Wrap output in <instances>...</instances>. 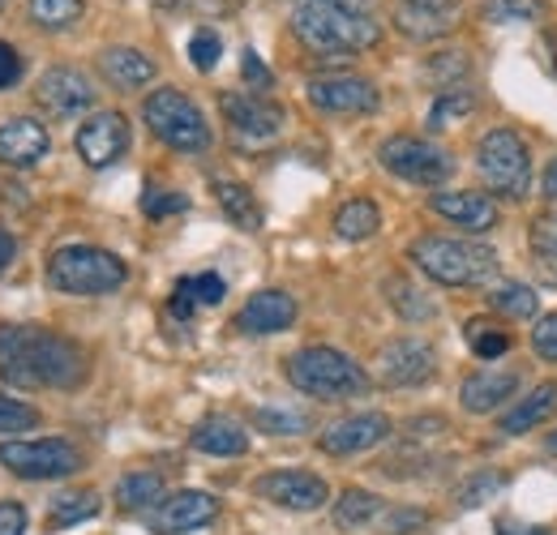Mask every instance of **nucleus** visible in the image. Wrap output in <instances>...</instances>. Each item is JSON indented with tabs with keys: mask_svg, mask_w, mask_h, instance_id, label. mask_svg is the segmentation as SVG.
<instances>
[{
	"mask_svg": "<svg viewBox=\"0 0 557 535\" xmlns=\"http://www.w3.org/2000/svg\"><path fill=\"white\" fill-rule=\"evenodd\" d=\"M0 377L22 390H73L86 377V351L44 326H0Z\"/></svg>",
	"mask_w": 557,
	"mask_h": 535,
	"instance_id": "f257e3e1",
	"label": "nucleus"
},
{
	"mask_svg": "<svg viewBox=\"0 0 557 535\" xmlns=\"http://www.w3.org/2000/svg\"><path fill=\"white\" fill-rule=\"evenodd\" d=\"M292 30L318 57L364 52L382 39V26L373 22V13H351V9H335V4H300L292 13Z\"/></svg>",
	"mask_w": 557,
	"mask_h": 535,
	"instance_id": "f03ea898",
	"label": "nucleus"
},
{
	"mask_svg": "<svg viewBox=\"0 0 557 535\" xmlns=\"http://www.w3.org/2000/svg\"><path fill=\"white\" fill-rule=\"evenodd\" d=\"M408 258L420 274H429L442 287H476L497 274V253L476 240H450V236H420L412 240Z\"/></svg>",
	"mask_w": 557,
	"mask_h": 535,
	"instance_id": "7ed1b4c3",
	"label": "nucleus"
},
{
	"mask_svg": "<svg viewBox=\"0 0 557 535\" xmlns=\"http://www.w3.org/2000/svg\"><path fill=\"white\" fill-rule=\"evenodd\" d=\"M287 382L300 390V395H313V399H356L369 390V373L344 356L335 347H300L296 356H287Z\"/></svg>",
	"mask_w": 557,
	"mask_h": 535,
	"instance_id": "20e7f679",
	"label": "nucleus"
},
{
	"mask_svg": "<svg viewBox=\"0 0 557 535\" xmlns=\"http://www.w3.org/2000/svg\"><path fill=\"white\" fill-rule=\"evenodd\" d=\"M129 266L99 245H65L48 258V287L65 296H108L125 287Z\"/></svg>",
	"mask_w": 557,
	"mask_h": 535,
	"instance_id": "39448f33",
	"label": "nucleus"
},
{
	"mask_svg": "<svg viewBox=\"0 0 557 535\" xmlns=\"http://www.w3.org/2000/svg\"><path fill=\"white\" fill-rule=\"evenodd\" d=\"M141 116H146L150 134L159 137L163 146L181 150V154H202V150H210V125L207 116H202V108L189 95H181L176 86L154 90L141 103Z\"/></svg>",
	"mask_w": 557,
	"mask_h": 535,
	"instance_id": "423d86ee",
	"label": "nucleus"
},
{
	"mask_svg": "<svg viewBox=\"0 0 557 535\" xmlns=\"http://www.w3.org/2000/svg\"><path fill=\"white\" fill-rule=\"evenodd\" d=\"M476 167L485 185L502 198H528L532 185V154L515 129H493L476 146Z\"/></svg>",
	"mask_w": 557,
	"mask_h": 535,
	"instance_id": "0eeeda50",
	"label": "nucleus"
},
{
	"mask_svg": "<svg viewBox=\"0 0 557 535\" xmlns=\"http://www.w3.org/2000/svg\"><path fill=\"white\" fill-rule=\"evenodd\" d=\"M377 163L391 172V176H399V181H408V185H424V189H437L442 181H450V172H455V159H450V150H442V146H433V141H424V137H386L382 146H377Z\"/></svg>",
	"mask_w": 557,
	"mask_h": 535,
	"instance_id": "6e6552de",
	"label": "nucleus"
},
{
	"mask_svg": "<svg viewBox=\"0 0 557 535\" xmlns=\"http://www.w3.org/2000/svg\"><path fill=\"white\" fill-rule=\"evenodd\" d=\"M0 463L22 475V480H65L82 471V450L65 437H44V441H4Z\"/></svg>",
	"mask_w": 557,
	"mask_h": 535,
	"instance_id": "1a4fd4ad",
	"label": "nucleus"
},
{
	"mask_svg": "<svg viewBox=\"0 0 557 535\" xmlns=\"http://www.w3.org/2000/svg\"><path fill=\"white\" fill-rule=\"evenodd\" d=\"M219 108H223V121L232 125V134L245 137V141H271L287 125V112L275 99L253 95V90H232L219 99Z\"/></svg>",
	"mask_w": 557,
	"mask_h": 535,
	"instance_id": "9d476101",
	"label": "nucleus"
},
{
	"mask_svg": "<svg viewBox=\"0 0 557 535\" xmlns=\"http://www.w3.org/2000/svg\"><path fill=\"white\" fill-rule=\"evenodd\" d=\"M73 150H77V159H82L86 167H95V172L121 163L125 150H129V121H125L121 112H95V116L77 129Z\"/></svg>",
	"mask_w": 557,
	"mask_h": 535,
	"instance_id": "9b49d317",
	"label": "nucleus"
},
{
	"mask_svg": "<svg viewBox=\"0 0 557 535\" xmlns=\"http://www.w3.org/2000/svg\"><path fill=\"white\" fill-rule=\"evenodd\" d=\"M437 369V351L424 343V338H395L382 347L377 356V377L395 390H408V386H424Z\"/></svg>",
	"mask_w": 557,
	"mask_h": 535,
	"instance_id": "f8f14e48",
	"label": "nucleus"
},
{
	"mask_svg": "<svg viewBox=\"0 0 557 535\" xmlns=\"http://www.w3.org/2000/svg\"><path fill=\"white\" fill-rule=\"evenodd\" d=\"M35 99H39V108H44L48 116L70 121V116H82V112L95 103V86H90V77H86L82 69L57 65L39 77Z\"/></svg>",
	"mask_w": 557,
	"mask_h": 535,
	"instance_id": "ddd939ff",
	"label": "nucleus"
},
{
	"mask_svg": "<svg viewBox=\"0 0 557 535\" xmlns=\"http://www.w3.org/2000/svg\"><path fill=\"white\" fill-rule=\"evenodd\" d=\"M309 103L318 112H335V116H360L377 108V86L369 77L356 73H335V77H313L309 82Z\"/></svg>",
	"mask_w": 557,
	"mask_h": 535,
	"instance_id": "4468645a",
	"label": "nucleus"
},
{
	"mask_svg": "<svg viewBox=\"0 0 557 535\" xmlns=\"http://www.w3.org/2000/svg\"><path fill=\"white\" fill-rule=\"evenodd\" d=\"M253 493L267 497V501H275V506H283V510H300V514L322 510V506L331 501L326 480L313 475V471H271V475H262V480L253 484Z\"/></svg>",
	"mask_w": 557,
	"mask_h": 535,
	"instance_id": "2eb2a0df",
	"label": "nucleus"
},
{
	"mask_svg": "<svg viewBox=\"0 0 557 535\" xmlns=\"http://www.w3.org/2000/svg\"><path fill=\"white\" fill-rule=\"evenodd\" d=\"M391 433H395L391 415H382V411H360V415H348V420H339V424H331V428L322 433V450L335 455V459H344V455H364V450L382 446Z\"/></svg>",
	"mask_w": 557,
	"mask_h": 535,
	"instance_id": "dca6fc26",
	"label": "nucleus"
},
{
	"mask_svg": "<svg viewBox=\"0 0 557 535\" xmlns=\"http://www.w3.org/2000/svg\"><path fill=\"white\" fill-rule=\"evenodd\" d=\"M219 519V501L210 493L198 488H185L176 497H163L159 510L150 514V527L159 535H176V532H194V527H207Z\"/></svg>",
	"mask_w": 557,
	"mask_h": 535,
	"instance_id": "f3484780",
	"label": "nucleus"
},
{
	"mask_svg": "<svg viewBox=\"0 0 557 535\" xmlns=\"http://www.w3.org/2000/svg\"><path fill=\"white\" fill-rule=\"evenodd\" d=\"M296 322V300L287 291H258L245 300V309L236 313V331L240 335H283Z\"/></svg>",
	"mask_w": 557,
	"mask_h": 535,
	"instance_id": "a211bd4d",
	"label": "nucleus"
},
{
	"mask_svg": "<svg viewBox=\"0 0 557 535\" xmlns=\"http://www.w3.org/2000/svg\"><path fill=\"white\" fill-rule=\"evenodd\" d=\"M433 214L450 219L455 227H468L472 236H485L497 227V201L485 194H472V189H450V194H433L429 198Z\"/></svg>",
	"mask_w": 557,
	"mask_h": 535,
	"instance_id": "6ab92c4d",
	"label": "nucleus"
},
{
	"mask_svg": "<svg viewBox=\"0 0 557 535\" xmlns=\"http://www.w3.org/2000/svg\"><path fill=\"white\" fill-rule=\"evenodd\" d=\"M52 137L39 121L30 116H13L0 125V163L4 167H35L39 159H48Z\"/></svg>",
	"mask_w": 557,
	"mask_h": 535,
	"instance_id": "aec40b11",
	"label": "nucleus"
},
{
	"mask_svg": "<svg viewBox=\"0 0 557 535\" xmlns=\"http://www.w3.org/2000/svg\"><path fill=\"white\" fill-rule=\"evenodd\" d=\"M515 390H519V373L515 369H481V373H472L463 382L459 402L472 415H488V411L506 407V399H515Z\"/></svg>",
	"mask_w": 557,
	"mask_h": 535,
	"instance_id": "412c9836",
	"label": "nucleus"
},
{
	"mask_svg": "<svg viewBox=\"0 0 557 535\" xmlns=\"http://www.w3.org/2000/svg\"><path fill=\"white\" fill-rule=\"evenodd\" d=\"M554 411H557V382H545V386H536L528 399L506 407L497 433H502V437H523V433H532L536 424H545Z\"/></svg>",
	"mask_w": 557,
	"mask_h": 535,
	"instance_id": "4be33fe9",
	"label": "nucleus"
},
{
	"mask_svg": "<svg viewBox=\"0 0 557 535\" xmlns=\"http://www.w3.org/2000/svg\"><path fill=\"white\" fill-rule=\"evenodd\" d=\"M189 446L202 455H214V459H240L249 450V433L227 415H210L189 433Z\"/></svg>",
	"mask_w": 557,
	"mask_h": 535,
	"instance_id": "5701e85b",
	"label": "nucleus"
},
{
	"mask_svg": "<svg viewBox=\"0 0 557 535\" xmlns=\"http://www.w3.org/2000/svg\"><path fill=\"white\" fill-rule=\"evenodd\" d=\"M395 26L408 35V39H442V35H450L455 26H459V13L455 9H433V4H412V0H404L399 9H395Z\"/></svg>",
	"mask_w": 557,
	"mask_h": 535,
	"instance_id": "b1692460",
	"label": "nucleus"
},
{
	"mask_svg": "<svg viewBox=\"0 0 557 535\" xmlns=\"http://www.w3.org/2000/svg\"><path fill=\"white\" fill-rule=\"evenodd\" d=\"M99 69H103V77L112 82V86H121V90H138L146 82H154V61L138 52V48H108L103 57H99Z\"/></svg>",
	"mask_w": 557,
	"mask_h": 535,
	"instance_id": "393cba45",
	"label": "nucleus"
},
{
	"mask_svg": "<svg viewBox=\"0 0 557 535\" xmlns=\"http://www.w3.org/2000/svg\"><path fill=\"white\" fill-rule=\"evenodd\" d=\"M214 198H219V210L232 219V227H240V232H258V227H262V206L249 194V185H240V181H219V185H214Z\"/></svg>",
	"mask_w": 557,
	"mask_h": 535,
	"instance_id": "a878e982",
	"label": "nucleus"
},
{
	"mask_svg": "<svg viewBox=\"0 0 557 535\" xmlns=\"http://www.w3.org/2000/svg\"><path fill=\"white\" fill-rule=\"evenodd\" d=\"M382 227V210L369 198H351L335 210V236L339 240H369Z\"/></svg>",
	"mask_w": 557,
	"mask_h": 535,
	"instance_id": "bb28decb",
	"label": "nucleus"
},
{
	"mask_svg": "<svg viewBox=\"0 0 557 535\" xmlns=\"http://www.w3.org/2000/svg\"><path fill=\"white\" fill-rule=\"evenodd\" d=\"M116 501H121L125 510H146V506L163 501V475H159V471H129V475H121Z\"/></svg>",
	"mask_w": 557,
	"mask_h": 535,
	"instance_id": "cd10ccee",
	"label": "nucleus"
},
{
	"mask_svg": "<svg viewBox=\"0 0 557 535\" xmlns=\"http://www.w3.org/2000/svg\"><path fill=\"white\" fill-rule=\"evenodd\" d=\"M528 240H532V258H536L541 278L557 287V214H541V219L532 223Z\"/></svg>",
	"mask_w": 557,
	"mask_h": 535,
	"instance_id": "c85d7f7f",
	"label": "nucleus"
},
{
	"mask_svg": "<svg viewBox=\"0 0 557 535\" xmlns=\"http://www.w3.org/2000/svg\"><path fill=\"white\" fill-rule=\"evenodd\" d=\"M377 514H382V497L369 493V488H348L335 501V523L339 527H369Z\"/></svg>",
	"mask_w": 557,
	"mask_h": 535,
	"instance_id": "c756f323",
	"label": "nucleus"
},
{
	"mask_svg": "<svg viewBox=\"0 0 557 535\" xmlns=\"http://www.w3.org/2000/svg\"><path fill=\"white\" fill-rule=\"evenodd\" d=\"M472 108H476V95L472 90H442L437 95V103L429 108V129L437 134V129H455L463 116H472Z\"/></svg>",
	"mask_w": 557,
	"mask_h": 535,
	"instance_id": "7c9ffc66",
	"label": "nucleus"
},
{
	"mask_svg": "<svg viewBox=\"0 0 557 535\" xmlns=\"http://www.w3.org/2000/svg\"><path fill=\"white\" fill-rule=\"evenodd\" d=\"M488 304H493L502 318H536L541 296H536L528 283H502V287L488 291Z\"/></svg>",
	"mask_w": 557,
	"mask_h": 535,
	"instance_id": "2f4dec72",
	"label": "nucleus"
},
{
	"mask_svg": "<svg viewBox=\"0 0 557 535\" xmlns=\"http://www.w3.org/2000/svg\"><path fill=\"white\" fill-rule=\"evenodd\" d=\"M386 300H391V309L399 313V318H408V322H429L437 309H433V300H424L420 296V287H412L408 278H386Z\"/></svg>",
	"mask_w": 557,
	"mask_h": 535,
	"instance_id": "473e14b6",
	"label": "nucleus"
},
{
	"mask_svg": "<svg viewBox=\"0 0 557 535\" xmlns=\"http://www.w3.org/2000/svg\"><path fill=\"white\" fill-rule=\"evenodd\" d=\"M26 13L44 30H70L82 17V0H26Z\"/></svg>",
	"mask_w": 557,
	"mask_h": 535,
	"instance_id": "72a5a7b5",
	"label": "nucleus"
},
{
	"mask_svg": "<svg viewBox=\"0 0 557 535\" xmlns=\"http://www.w3.org/2000/svg\"><path fill=\"white\" fill-rule=\"evenodd\" d=\"M463 335H468V347L481 356V360H497V356H506L510 351V331H502V326H493L485 318H476V322H468L463 326Z\"/></svg>",
	"mask_w": 557,
	"mask_h": 535,
	"instance_id": "f704fd0d",
	"label": "nucleus"
},
{
	"mask_svg": "<svg viewBox=\"0 0 557 535\" xmlns=\"http://www.w3.org/2000/svg\"><path fill=\"white\" fill-rule=\"evenodd\" d=\"M99 514V497L95 493H65L61 501H52V514H48V527L65 532L82 519H95Z\"/></svg>",
	"mask_w": 557,
	"mask_h": 535,
	"instance_id": "c9c22d12",
	"label": "nucleus"
},
{
	"mask_svg": "<svg viewBox=\"0 0 557 535\" xmlns=\"http://www.w3.org/2000/svg\"><path fill=\"white\" fill-rule=\"evenodd\" d=\"M485 22L493 26H515V22H541V0H485Z\"/></svg>",
	"mask_w": 557,
	"mask_h": 535,
	"instance_id": "e433bc0d",
	"label": "nucleus"
},
{
	"mask_svg": "<svg viewBox=\"0 0 557 535\" xmlns=\"http://www.w3.org/2000/svg\"><path fill=\"white\" fill-rule=\"evenodd\" d=\"M253 424L267 428V433H275V437H296V433L309 428V415L305 411H287V407H258L253 411Z\"/></svg>",
	"mask_w": 557,
	"mask_h": 535,
	"instance_id": "4c0bfd02",
	"label": "nucleus"
},
{
	"mask_svg": "<svg viewBox=\"0 0 557 535\" xmlns=\"http://www.w3.org/2000/svg\"><path fill=\"white\" fill-rule=\"evenodd\" d=\"M424 77L437 82L442 90H459V77H468V61H463V52H442V57H433V61L424 65ZM442 90H437V95H442Z\"/></svg>",
	"mask_w": 557,
	"mask_h": 535,
	"instance_id": "58836bf2",
	"label": "nucleus"
},
{
	"mask_svg": "<svg viewBox=\"0 0 557 535\" xmlns=\"http://www.w3.org/2000/svg\"><path fill=\"white\" fill-rule=\"evenodd\" d=\"M35 424H39V411L30 402L0 395V433H30Z\"/></svg>",
	"mask_w": 557,
	"mask_h": 535,
	"instance_id": "ea45409f",
	"label": "nucleus"
},
{
	"mask_svg": "<svg viewBox=\"0 0 557 535\" xmlns=\"http://www.w3.org/2000/svg\"><path fill=\"white\" fill-rule=\"evenodd\" d=\"M502 484H506V480H502L497 471H476V475H472V480H468V484L455 493V501H459L463 510H472V506H485L493 493H502Z\"/></svg>",
	"mask_w": 557,
	"mask_h": 535,
	"instance_id": "a19ab883",
	"label": "nucleus"
},
{
	"mask_svg": "<svg viewBox=\"0 0 557 535\" xmlns=\"http://www.w3.org/2000/svg\"><path fill=\"white\" fill-rule=\"evenodd\" d=\"M219 57H223V39H219L210 26L194 30V39H189V61H194V69H198V73H210V69L219 65Z\"/></svg>",
	"mask_w": 557,
	"mask_h": 535,
	"instance_id": "79ce46f5",
	"label": "nucleus"
},
{
	"mask_svg": "<svg viewBox=\"0 0 557 535\" xmlns=\"http://www.w3.org/2000/svg\"><path fill=\"white\" fill-rule=\"evenodd\" d=\"M141 210H146L150 219L185 214V210H189V198H185V194H172V189H146V194H141Z\"/></svg>",
	"mask_w": 557,
	"mask_h": 535,
	"instance_id": "37998d69",
	"label": "nucleus"
},
{
	"mask_svg": "<svg viewBox=\"0 0 557 535\" xmlns=\"http://www.w3.org/2000/svg\"><path fill=\"white\" fill-rule=\"evenodd\" d=\"M181 287L198 300V304H219L223 296H227V287H223V278L219 274H198V278H181Z\"/></svg>",
	"mask_w": 557,
	"mask_h": 535,
	"instance_id": "c03bdc74",
	"label": "nucleus"
},
{
	"mask_svg": "<svg viewBox=\"0 0 557 535\" xmlns=\"http://www.w3.org/2000/svg\"><path fill=\"white\" fill-rule=\"evenodd\" d=\"M532 347L545 356V360H557V313H545L532 331Z\"/></svg>",
	"mask_w": 557,
	"mask_h": 535,
	"instance_id": "a18cd8bd",
	"label": "nucleus"
},
{
	"mask_svg": "<svg viewBox=\"0 0 557 535\" xmlns=\"http://www.w3.org/2000/svg\"><path fill=\"white\" fill-rule=\"evenodd\" d=\"M240 73H245V82H253V90H267L275 77H271V69L262 65V57L253 52V48H245L240 52Z\"/></svg>",
	"mask_w": 557,
	"mask_h": 535,
	"instance_id": "49530a36",
	"label": "nucleus"
},
{
	"mask_svg": "<svg viewBox=\"0 0 557 535\" xmlns=\"http://www.w3.org/2000/svg\"><path fill=\"white\" fill-rule=\"evenodd\" d=\"M0 535H26V506L0 501Z\"/></svg>",
	"mask_w": 557,
	"mask_h": 535,
	"instance_id": "de8ad7c7",
	"label": "nucleus"
},
{
	"mask_svg": "<svg viewBox=\"0 0 557 535\" xmlns=\"http://www.w3.org/2000/svg\"><path fill=\"white\" fill-rule=\"evenodd\" d=\"M17 77H22V57H17V48H13V43H0V90L13 86Z\"/></svg>",
	"mask_w": 557,
	"mask_h": 535,
	"instance_id": "09e8293b",
	"label": "nucleus"
},
{
	"mask_svg": "<svg viewBox=\"0 0 557 535\" xmlns=\"http://www.w3.org/2000/svg\"><path fill=\"white\" fill-rule=\"evenodd\" d=\"M412 527H424V514H420V510H395V514L386 519V532L391 535H408Z\"/></svg>",
	"mask_w": 557,
	"mask_h": 535,
	"instance_id": "8fccbe9b",
	"label": "nucleus"
},
{
	"mask_svg": "<svg viewBox=\"0 0 557 535\" xmlns=\"http://www.w3.org/2000/svg\"><path fill=\"white\" fill-rule=\"evenodd\" d=\"M194 309H198V300L176 283V291H172V313H176V318H194Z\"/></svg>",
	"mask_w": 557,
	"mask_h": 535,
	"instance_id": "3c124183",
	"label": "nucleus"
},
{
	"mask_svg": "<svg viewBox=\"0 0 557 535\" xmlns=\"http://www.w3.org/2000/svg\"><path fill=\"white\" fill-rule=\"evenodd\" d=\"M300 4H335V9H351V13H373V0H300Z\"/></svg>",
	"mask_w": 557,
	"mask_h": 535,
	"instance_id": "603ef678",
	"label": "nucleus"
},
{
	"mask_svg": "<svg viewBox=\"0 0 557 535\" xmlns=\"http://www.w3.org/2000/svg\"><path fill=\"white\" fill-rule=\"evenodd\" d=\"M541 198L557 201V159H549V167H545V176H541Z\"/></svg>",
	"mask_w": 557,
	"mask_h": 535,
	"instance_id": "864d4df0",
	"label": "nucleus"
},
{
	"mask_svg": "<svg viewBox=\"0 0 557 535\" xmlns=\"http://www.w3.org/2000/svg\"><path fill=\"white\" fill-rule=\"evenodd\" d=\"M13 253H17V245H13V236L9 232H0V274L13 266Z\"/></svg>",
	"mask_w": 557,
	"mask_h": 535,
	"instance_id": "5fc2aeb1",
	"label": "nucleus"
},
{
	"mask_svg": "<svg viewBox=\"0 0 557 535\" xmlns=\"http://www.w3.org/2000/svg\"><path fill=\"white\" fill-rule=\"evenodd\" d=\"M502 535H549V532H541V527H528V532H519V527H502Z\"/></svg>",
	"mask_w": 557,
	"mask_h": 535,
	"instance_id": "6e6d98bb",
	"label": "nucleus"
},
{
	"mask_svg": "<svg viewBox=\"0 0 557 535\" xmlns=\"http://www.w3.org/2000/svg\"><path fill=\"white\" fill-rule=\"evenodd\" d=\"M412 4H433V9H455V0H412Z\"/></svg>",
	"mask_w": 557,
	"mask_h": 535,
	"instance_id": "4d7b16f0",
	"label": "nucleus"
},
{
	"mask_svg": "<svg viewBox=\"0 0 557 535\" xmlns=\"http://www.w3.org/2000/svg\"><path fill=\"white\" fill-rule=\"evenodd\" d=\"M549 450L557 455V433H549Z\"/></svg>",
	"mask_w": 557,
	"mask_h": 535,
	"instance_id": "13d9d810",
	"label": "nucleus"
}]
</instances>
